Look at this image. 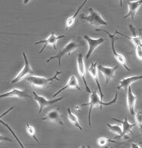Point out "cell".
<instances>
[{"label": "cell", "instance_id": "cell-1", "mask_svg": "<svg viewBox=\"0 0 142 148\" xmlns=\"http://www.w3.org/2000/svg\"><path fill=\"white\" fill-rule=\"evenodd\" d=\"M118 99V93H116L115 97L113 99L110 101L108 103H105L103 101V99L99 97L98 95V93L96 91H93L90 95V98H89V102L88 103H85V104H81V106H90V109H89V114H88V122H89V125L90 127H91V112L92 110L94 108H98L99 107L100 110H103V106H109V105H112L115 104L117 101Z\"/></svg>", "mask_w": 142, "mask_h": 148}, {"label": "cell", "instance_id": "cell-2", "mask_svg": "<svg viewBox=\"0 0 142 148\" xmlns=\"http://www.w3.org/2000/svg\"><path fill=\"white\" fill-rule=\"evenodd\" d=\"M62 71H57L55 75L51 77H40V76H36V75H31L27 77V81L31 86L34 88H48L49 84L53 82L54 81H60V78L57 77L58 75L61 74Z\"/></svg>", "mask_w": 142, "mask_h": 148}, {"label": "cell", "instance_id": "cell-3", "mask_svg": "<svg viewBox=\"0 0 142 148\" xmlns=\"http://www.w3.org/2000/svg\"><path fill=\"white\" fill-rule=\"evenodd\" d=\"M80 18L84 22H87L93 26H102V25H108L107 22L102 17L98 12L96 11L92 7L89 9V15H81Z\"/></svg>", "mask_w": 142, "mask_h": 148}, {"label": "cell", "instance_id": "cell-4", "mask_svg": "<svg viewBox=\"0 0 142 148\" xmlns=\"http://www.w3.org/2000/svg\"><path fill=\"white\" fill-rule=\"evenodd\" d=\"M78 48V44L77 42H75L74 40H72L66 45L65 46L63 47V49H60L59 51V52L54 56H51L48 58V60H46L47 63H49L50 61H52L53 59H57L58 60V63H59V67H60L61 65V58L62 57H63L66 55H68V56H70V54L72 53L73 51H75V49Z\"/></svg>", "mask_w": 142, "mask_h": 148}, {"label": "cell", "instance_id": "cell-5", "mask_svg": "<svg viewBox=\"0 0 142 148\" xmlns=\"http://www.w3.org/2000/svg\"><path fill=\"white\" fill-rule=\"evenodd\" d=\"M96 31H99V32H104L105 33L107 34L108 36L109 37L110 40H111V51H112V53H113L114 57L116 58V59L118 61L119 63H120L122 65L125 69H126L127 71H130V69L128 66V64H127V61L125 57L123 55L120 53H118L116 50V48H115V40H116V34H111L109 32L105 31V30H102V29H96Z\"/></svg>", "mask_w": 142, "mask_h": 148}, {"label": "cell", "instance_id": "cell-6", "mask_svg": "<svg viewBox=\"0 0 142 148\" xmlns=\"http://www.w3.org/2000/svg\"><path fill=\"white\" fill-rule=\"evenodd\" d=\"M33 95H34V99L35 101L37 103L38 106H39V109H38V114H41L43 111V109L47 108V107H50L51 105H54L57 102L60 101L62 100L64 98V97H58L57 99H51V100H48L47 99L46 97H43L41 95H37V93L33 91L32 92Z\"/></svg>", "mask_w": 142, "mask_h": 148}, {"label": "cell", "instance_id": "cell-7", "mask_svg": "<svg viewBox=\"0 0 142 148\" xmlns=\"http://www.w3.org/2000/svg\"><path fill=\"white\" fill-rule=\"evenodd\" d=\"M23 55V58H24V65L23 67V69L21 71H20L19 73L18 74L16 75V77L14 79H12V84H16V83H18V82H19L20 81H22L24 77H26V76H31V75H34V71H33L32 69H31V65L29 64V59H28V58H27L26 53L25 52H23L22 53Z\"/></svg>", "mask_w": 142, "mask_h": 148}, {"label": "cell", "instance_id": "cell-8", "mask_svg": "<svg viewBox=\"0 0 142 148\" xmlns=\"http://www.w3.org/2000/svg\"><path fill=\"white\" fill-rule=\"evenodd\" d=\"M65 35H61V36H56L54 32H50V35L46 39L41 40V41H39V42H37L36 43H35V45H38V44H44V46L41 49V50L39 51V54H41L44 50L45 49L47 46H51L54 48V50H57V47H56V45H57V42L59 41L60 38H63L65 37Z\"/></svg>", "mask_w": 142, "mask_h": 148}, {"label": "cell", "instance_id": "cell-9", "mask_svg": "<svg viewBox=\"0 0 142 148\" xmlns=\"http://www.w3.org/2000/svg\"><path fill=\"white\" fill-rule=\"evenodd\" d=\"M84 39L87 42L88 46H89V49H88V51L86 55V59H89L91 56L93 51L96 50V49H97L99 45L103 44V42H104V38H92L90 37V36H83Z\"/></svg>", "mask_w": 142, "mask_h": 148}, {"label": "cell", "instance_id": "cell-10", "mask_svg": "<svg viewBox=\"0 0 142 148\" xmlns=\"http://www.w3.org/2000/svg\"><path fill=\"white\" fill-rule=\"evenodd\" d=\"M77 70H78V73H79V76L83 80V83H84V85H85L86 90L87 92H90V94L92 93L91 91V89L90 88V87L88 85L87 82H86V66L85 63H84V58H83V56L82 54H79L77 56Z\"/></svg>", "mask_w": 142, "mask_h": 148}, {"label": "cell", "instance_id": "cell-11", "mask_svg": "<svg viewBox=\"0 0 142 148\" xmlns=\"http://www.w3.org/2000/svg\"><path fill=\"white\" fill-rule=\"evenodd\" d=\"M111 120H113L115 121H117L118 123H121L122 124V134L120 135V136H118V137H115V139H117V138H122V137H124L125 139H128V135L129 134L132 133V128L136 126V124H130L127 119V117H124V120L122 121V120L117 119V118H115V117H111Z\"/></svg>", "mask_w": 142, "mask_h": 148}, {"label": "cell", "instance_id": "cell-12", "mask_svg": "<svg viewBox=\"0 0 142 148\" xmlns=\"http://www.w3.org/2000/svg\"><path fill=\"white\" fill-rule=\"evenodd\" d=\"M67 89H77L78 91H82V89L81 88L79 87V82H78V79H77V77L73 75H70V77H69V79H68V82L63 87L61 88L58 90L57 92L55 93L54 95H53V97H55L56 96L60 94L62 91H63L64 90H67Z\"/></svg>", "mask_w": 142, "mask_h": 148}, {"label": "cell", "instance_id": "cell-13", "mask_svg": "<svg viewBox=\"0 0 142 148\" xmlns=\"http://www.w3.org/2000/svg\"><path fill=\"white\" fill-rule=\"evenodd\" d=\"M41 120L52 122V123H56V124H58L62 126L63 125V122L62 121L61 115H60L59 109H54V110L49 111L44 117H42Z\"/></svg>", "mask_w": 142, "mask_h": 148}, {"label": "cell", "instance_id": "cell-14", "mask_svg": "<svg viewBox=\"0 0 142 148\" xmlns=\"http://www.w3.org/2000/svg\"><path fill=\"white\" fill-rule=\"evenodd\" d=\"M1 98H7V97H18V98H31L32 99V97H31V95H29L24 90H21V89L14 88L12 90L2 94L0 95Z\"/></svg>", "mask_w": 142, "mask_h": 148}, {"label": "cell", "instance_id": "cell-15", "mask_svg": "<svg viewBox=\"0 0 142 148\" xmlns=\"http://www.w3.org/2000/svg\"><path fill=\"white\" fill-rule=\"evenodd\" d=\"M118 66L116 65L115 67H106L103 65H99L98 70L103 74L105 79V83L108 84L109 81L115 77V72L118 69Z\"/></svg>", "mask_w": 142, "mask_h": 148}, {"label": "cell", "instance_id": "cell-16", "mask_svg": "<svg viewBox=\"0 0 142 148\" xmlns=\"http://www.w3.org/2000/svg\"><path fill=\"white\" fill-rule=\"evenodd\" d=\"M142 80V75H133L130 77H124L122 81L119 82V84L118 85V89H124V90H128L129 87L131 86V84H133L137 81Z\"/></svg>", "mask_w": 142, "mask_h": 148}, {"label": "cell", "instance_id": "cell-17", "mask_svg": "<svg viewBox=\"0 0 142 148\" xmlns=\"http://www.w3.org/2000/svg\"><path fill=\"white\" fill-rule=\"evenodd\" d=\"M96 65H97V63L96 62H92L90 66L89 67V73L91 75V77L93 78V80L96 82V85L98 87L99 91V93H100V97L101 98L103 99V97H104V95H103V91H102V88H101V84L100 82H99V73H98V69L96 68Z\"/></svg>", "mask_w": 142, "mask_h": 148}, {"label": "cell", "instance_id": "cell-18", "mask_svg": "<svg viewBox=\"0 0 142 148\" xmlns=\"http://www.w3.org/2000/svg\"><path fill=\"white\" fill-rule=\"evenodd\" d=\"M136 101H137V97L133 94L131 87L130 86L128 88V93H127V107L129 113L132 115L135 114V108Z\"/></svg>", "mask_w": 142, "mask_h": 148}, {"label": "cell", "instance_id": "cell-19", "mask_svg": "<svg viewBox=\"0 0 142 148\" xmlns=\"http://www.w3.org/2000/svg\"><path fill=\"white\" fill-rule=\"evenodd\" d=\"M142 5V0L141 1H135V2H128V13L124 16V18H126L128 17H131V19H133L136 16L139 8Z\"/></svg>", "mask_w": 142, "mask_h": 148}, {"label": "cell", "instance_id": "cell-20", "mask_svg": "<svg viewBox=\"0 0 142 148\" xmlns=\"http://www.w3.org/2000/svg\"><path fill=\"white\" fill-rule=\"evenodd\" d=\"M86 2H87V1H86V0H85V1H84V2H83L79 7H78V8H77L76 12H75V13L73 15V16H71L70 17H69V18L67 19V21H66V25H65L66 30H67V31L68 29H70V28H71V27L73 26V25L74 24L75 20H76V18H77V15L79 14V12H80L81 9H83V7H84V5L86 4Z\"/></svg>", "mask_w": 142, "mask_h": 148}, {"label": "cell", "instance_id": "cell-21", "mask_svg": "<svg viewBox=\"0 0 142 148\" xmlns=\"http://www.w3.org/2000/svg\"><path fill=\"white\" fill-rule=\"evenodd\" d=\"M67 114H68V119H69L70 123H71L73 125H74L77 128L79 129L81 132H83V128L82 127V126H81V124H79L78 117H77V115L75 114H73V113L71 111L70 108H67Z\"/></svg>", "mask_w": 142, "mask_h": 148}, {"label": "cell", "instance_id": "cell-22", "mask_svg": "<svg viewBox=\"0 0 142 148\" xmlns=\"http://www.w3.org/2000/svg\"><path fill=\"white\" fill-rule=\"evenodd\" d=\"M115 34H119L120 36H124V37L127 38H128L130 41H131V42H132V44L136 47H138V46H141L142 47V38L141 36H137V37H129V36H126V35H125V34H123V33H121V32H119L118 31H116V32H115Z\"/></svg>", "mask_w": 142, "mask_h": 148}, {"label": "cell", "instance_id": "cell-23", "mask_svg": "<svg viewBox=\"0 0 142 148\" xmlns=\"http://www.w3.org/2000/svg\"><path fill=\"white\" fill-rule=\"evenodd\" d=\"M25 128H26V131L27 133H28V134H29L31 137H32L33 139H35V140H36L38 144H40V141L38 140L37 137H36L35 127L33 126V125H31V124L27 123V124H25Z\"/></svg>", "mask_w": 142, "mask_h": 148}, {"label": "cell", "instance_id": "cell-24", "mask_svg": "<svg viewBox=\"0 0 142 148\" xmlns=\"http://www.w3.org/2000/svg\"><path fill=\"white\" fill-rule=\"evenodd\" d=\"M106 126L109 128L111 132L116 134L120 136L122 134V127L118 124H106Z\"/></svg>", "mask_w": 142, "mask_h": 148}, {"label": "cell", "instance_id": "cell-25", "mask_svg": "<svg viewBox=\"0 0 142 148\" xmlns=\"http://www.w3.org/2000/svg\"><path fill=\"white\" fill-rule=\"evenodd\" d=\"M0 122L2 123V125H3V126L5 127H6V128L8 129V130H9V131H10V132L12 133V135H13L14 137H15V138H16V140H17V141H18V144H19V145H20L21 148H25V147H24V145H23V144H22V141H21V140H19V138L18 137V136H17V135H16V133H15V131H14V130H12V129L11 127L9 126V125H8V124H7L6 123H5V122L3 121H2V120H0Z\"/></svg>", "mask_w": 142, "mask_h": 148}, {"label": "cell", "instance_id": "cell-26", "mask_svg": "<svg viewBox=\"0 0 142 148\" xmlns=\"http://www.w3.org/2000/svg\"><path fill=\"white\" fill-rule=\"evenodd\" d=\"M136 125L139 127L141 133L142 134V111L139 110L135 113Z\"/></svg>", "mask_w": 142, "mask_h": 148}, {"label": "cell", "instance_id": "cell-27", "mask_svg": "<svg viewBox=\"0 0 142 148\" xmlns=\"http://www.w3.org/2000/svg\"><path fill=\"white\" fill-rule=\"evenodd\" d=\"M109 142L116 143V141H115V140H113L108 139V138H106V137H99V138L97 140V143H98V144L100 147H105L106 145H107V144L109 143Z\"/></svg>", "mask_w": 142, "mask_h": 148}, {"label": "cell", "instance_id": "cell-28", "mask_svg": "<svg viewBox=\"0 0 142 148\" xmlns=\"http://www.w3.org/2000/svg\"><path fill=\"white\" fill-rule=\"evenodd\" d=\"M135 53L138 59H140L142 62V47L141 46L136 47Z\"/></svg>", "mask_w": 142, "mask_h": 148}, {"label": "cell", "instance_id": "cell-29", "mask_svg": "<svg viewBox=\"0 0 142 148\" xmlns=\"http://www.w3.org/2000/svg\"><path fill=\"white\" fill-rule=\"evenodd\" d=\"M131 148H141L140 144H137V143H132V144H131Z\"/></svg>", "mask_w": 142, "mask_h": 148}, {"label": "cell", "instance_id": "cell-30", "mask_svg": "<svg viewBox=\"0 0 142 148\" xmlns=\"http://www.w3.org/2000/svg\"><path fill=\"white\" fill-rule=\"evenodd\" d=\"M13 108H14V107H12V108H9V109H8V110H7V111H5V112L4 114H2L1 115V117H0L2 118V117H3V116H5V114H8V113H9V111H11L12 110V109H13Z\"/></svg>", "mask_w": 142, "mask_h": 148}, {"label": "cell", "instance_id": "cell-31", "mask_svg": "<svg viewBox=\"0 0 142 148\" xmlns=\"http://www.w3.org/2000/svg\"><path fill=\"white\" fill-rule=\"evenodd\" d=\"M87 148H91V147H90V145H88ZM103 148H108V146H105V147H103Z\"/></svg>", "mask_w": 142, "mask_h": 148}, {"label": "cell", "instance_id": "cell-32", "mask_svg": "<svg viewBox=\"0 0 142 148\" xmlns=\"http://www.w3.org/2000/svg\"><path fill=\"white\" fill-rule=\"evenodd\" d=\"M75 109H76V110H79V107L76 106V107H75Z\"/></svg>", "mask_w": 142, "mask_h": 148}, {"label": "cell", "instance_id": "cell-33", "mask_svg": "<svg viewBox=\"0 0 142 148\" xmlns=\"http://www.w3.org/2000/svg\"><path fill=\"white\" fill-rule=\"evenodd\" d=\"M79 148H86V146H81Z\"/></svg>", "mask_w": 142, "mask_h": 148}, {"label": "cell", "instance_id": "cell-34", "mask_svg": "<svg viewBox=\"0 0 142 148\" xmlns=\"http://www.w3.org/2000/svg\"><path fill=\"white\" fill-rule=\"evenodd\" d=\"M110 148H113V147H110Z\"/></svg>", "mask_w": 142, "mask_h": 148}]
</instances>
